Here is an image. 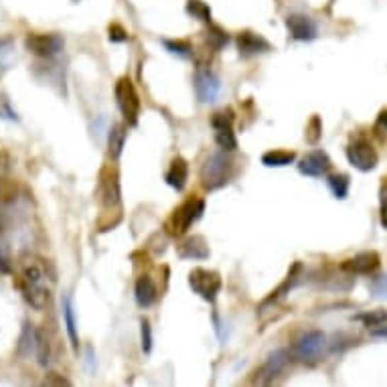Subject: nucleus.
Wrapping results in <instances>:
<instances>
[{
    "instance_id": "f8f14e48",
    "label": "nucleus",
    "mask_w": 387,
    "mask_h": 387,
    "mask_svg": "<svg viewBox=\"0 0 387 387\" xmlns=\"http://www.w3.org/2000/svg\"><path fill=\"white\" fill-rule=\"evenodd\" d=\"M332 169V162H330L329 155L325 150H310L301 158L298 162V171L306 176H327L329 171Z\"/></svg>"
},
{
    "instance_id": "f3484780",
    "label": "nucleus",
    "mask_w": 387,
    "mask_h": 387,
    "mask_svg": "<svg viewBox=\"0 0 387 387\" xmlns=\"http://www.w3.org/2000/svg\"><path fill=\"white\" fill-rule=\"evenodd\" d=\"M288 365V353L286 351H274L272 355L268 357V361L264 363V367L259 369V383H270L274 377H278L280 373L284 371V367Z\"/></svg>"
},
{
    "instance_id": "2f4dec72",
    "label": "nucleus",
    "mask_w": 387,
    "mask_h": 387,
    "mask_svg": "<svg viewBox=\"0 0 387 387\" xmlns=\"http://www.w3.org/2000/svg\"><path fill=\"white\" fill-rule=\"evenodd\" d=\"M140 339H142L144 353H150V349H152V329H150V322L146 318H142V322H140Z\"/></svg>"
},
{
    "instance_id": "c9c22d12",
    "label": "nucleus",
    "mask_w": 387,
    "mask_h": 387,
    "mask_svg": "<svg viewBox=\"0 0 387 387\" xmlns=\"http://www.w3.org/2000/svg\"><path fill=\"white\" fill-rule=\"evenodd\" d=\"M72 381H67L65 377H59V373H49L45 377L43 386H69Z\"/></svg>"
},
{
    "instance_id": "e433bc0d",
    "label": "nucleus",
    "mask_w": 387,
    "mask_h": 387,
    "mask_svg": "<svg viewBox=\"0 0 387 387\" xmlns=\"http://www.w3.org/2000/svg\"><path fill=\"white\" fill-rule=\"evenodd\" d=\"M373 337H381V339H387V322L381 325V327H375L373 329Z\"/></svg>"
},
{
    "instance_id": "72a5a7b5",
    "label": "nucleus",
    "mask_w": 387,
    "mask_h": 387,
    "mask_svg": "<svg viewBox=\"0 0 387 387\" xmlns=\"http://www.w3.org/2000/svg\"><path fill=\"white\" fill-rule=\"evenodd\" d=\"M379 219L383 230H387V183H383L379 189Z\"/></svg>"
},
{
    "instance_id": "bb28decb",
    "label": "nucleus",
    "mask_w": 387,
    "mask_h": 387,
    "mask_svg": "<svg viewBox=\"0 0 387 387\" xmlns=\"http://www.w3.org/2000/svg\"><path fill=\"white\" fill-rule=\"evenodd\" d=\"M186 13L197 21L211 23V9L203 0H186Z\"/></svg>"
},
{
    "instance_id": "9d476101",
    "label": "nucleus",
    "mask_w": 387,
    "mask_h": 387,
    "mask_svg": "<svg viewBox=\"0 0 387 387\" xmlns=\"http://www.w3.org/2000/svg\"><path fill=\"white\" fill-rule=\"evenodd\" d=\"M325 341L327 339H325V335L320 330H308L294 343L292 353H294V357L301 359V361H313V359L320 355V351L325 347Z\"/></svg>"
},
{
    "instance_id": "4be33fe9",
    "label": "nucleus",
    "mask_w": 387,
    "mask_h": 387,
    "mask_svg": "<svg viewBox=\"0 0 387 387\" xmlns=\"http://www.w3.org/2000/svg\"><path fill=\"white\" fill-rule=\"evenodd\" d=\"M126 126L124 124H114L110 128V134H108V152H110V158L112 160H118L122 150H124V144H126Z\"/></svg>"
},
{
    "instance_id": "6ab92c4d",
    "label": "nucleus",
    "mask_w": 387,
    "mask_h": 387,
    "mask_svg": "<svg viewBox=\"0 0 387 387\" xmlns=\"http://www.w3.org/2000/svg\"><path fill=\"white\" fill-rule=\"evenodd\" d=\"M179 256L183 259H205L209 258V245L203 235H191L179 245Z\"/></svg>"
},
{
    "instance_id": "ddd939ff",
    "label": "nucleus",
    "mask_w": 387,
    "mask_h": 387,
    "mask_svg": "<svg viewBox=\"0 0 387 387\" xmlns=\"http://www.w3.org/2000/svg\"><path fill=\"white\" fill-rule=\"evenodd\" d=\"M379 266H381V258H379L377 252H361V254L353 256V258L344 259L341 268L349 274L371 276V274H375L379 270Z\"/></svg>"
},
{
    "instance_id": "412c9836",
    "label": "nucleus",
    "mask_w": 387,
    "mask_h": 387,
    "mask_svg": "<svg viewBox=\"0 0 387 387\" xmlns=\"http://www.w3.org/2000/svg\"><path fill=\"white\" fill-rule=\"evenodd\" d=\"M37 335L39 330L35 329L30 322H25L21 339H18V347H16V355L21 359H29L30 355H35L37 351Z\"/></svg>"
},
{
    "instance_id": "20e7f679",
    "label": "nucleus",
    "mask_w": 387,
    "mask_h": 387,
    "mask_svg": "<svg viewBox=\"0 0 387 387\" xmlns=\"http://www.w3.org/2000/svg\"><path fill=\"white\" fill-rule=\"evenodd\" d=\"M116 94V103L120 108V112L124 116V122L128 126H136L138 124V118H140V110H142V103H140V96L136 91V87L132 84L130 77H120L116 82L114 87Z\"/></svg>"
},
{
    "instance_id": "a211bd4d",
    "label": "nucleus",
    "mask_w": 387,
    "mask_h": 387,
    "mask_svg": "<svg viewBox=\"0 0 387 387\" xmlns=\"http://www.w3.org/2000/svg\"><path fill=\"white\" fill-rule=\"evenodd\" d=\"M164 181L167 185L172 186L174 191H183L189 181V164L183 157L172 158L169 171L164 172Z\"/></svg>"
},
{
    "instance_id": "7ed1b4c3",
    "label": "nucleus",
    "mask_w": 387,
    "mask_h": 387,
    "mask_svg": "<svg viewBox=\"0 0 387 387\" xmlns=\"http://www.w3.org/2000/svg\"><path fill=\"white\" fill-rule=\"evenodd\" d=\"M203 211H205V201L203 199H199V197L186 199L183 205H179L172 211L171 219L167 221V231L171 233L172 237L185 235L186 231L191 230V225L201 219Z\"/></svg>"
},
{
    "instance_id": "473e14b6",
    "label": "nucleus",
    "mask_w": 387,
    "mask_h": 387,
    "mask_svg": "<svg viewBox=\"0 0 387 387\" xmlns=\"http://www.w3.org/2000/svg\"><path fill=\"white\" fill-rule=\"evenodd\" d=\"M369 290H371L373 296H377V298H387V276L373 278Z\"/></svg>"
},
{
    "instance_id": "4468645a",
    "label": "nucleus",
    "mask_w": 387,
    "mask_h": 387,
    "mask_svg": "<svg viewBox=\"0 0 387 387\" xmlns=\"http://www.w3.org/2000/svg\"><path fill=\"white\" fill-rule=\"evenodd\" d=\"M237 49L242 57H254V55H262L272 51V45L268 43L259 33L254 30H244L237 35Z\"/></svg>"
},
{
    "instance_id": "c85d7f7f",
    "label": "nucleus",
    "mask_w": 387,
    "mask_h": 387,
    "mask_svg": "<svg viewBox=\"0 0 387 387\" xmlns=\"http://www.w3.org/2000/svg\"><path fill=\"white\" fill-rule=\"evenodd\" d=\"M357 320L365 322V327H369V329H371V327L375 329V327L386 325L387 313L386 310H381V308H377V310H371V313H363V315H359Z\"/></svg>"
},
{
    "instance_id": "dca6fc26",
    "label": "nucleus",
    "mask_w": 387,
    "mask_h": 387,
    "mask_svg": "<svg viewBox=\"0 0 387 387\" xmlns=\"http://www.w3.org/2000/svg\"><path fill=\"white\" fill-rule=\"evenodd\" d=\"M134 298L138 302V306L140 308H148V306H152L158 298V290L157 284H155V280L148 276V274H144L140 276L138 280H136V286H134Z\"/></svg>"
},
{
    "instance_id": "2eb2a0df",
    "label": "nucleus",
    "mask_w": 387,
    "mask_h": 387,
    "mask_svg": "<svg viewBox=\"0 0 387 387\" xmlns=\"http://www.w3.org/2000/svg\"><path fill=\"white\" fill-rule=\"evenodd\" d=\"M286 29L290 33V37L296 39V41H313L318 35L315 21L306 15H288Z\"/></svg>"
},
{
    "instance_id": "423d86ee",
    "label": "nucleus",
    "mask_w": 387,
    "mask_h": 387,
    "mask_svg": "<svg viewBox=\"0 0 387 387\" xmlns=\"http://www.w3.org/2000/svg\"><path fill=\"white\" fill-rule=\"evenodd\" d=\"M189 286L191 290L207 302H215L217 294L221 292L223 280L215 270H207V268H195L189 274Z\"/></svg>"
},
{
    "instance_id": "5701e85b",
    "label": "nucleus",
    "mask_w": 387,
    "mask_h": 387,
    "mask_svg": "<svg viewBox=\"0 0 387 387\" xmlns=\"http://www.w3.org/2000/svg\"><path fill=\"white\" fill-rule=\"evenodd\" d=\"M296 160V155L292 150H270L262 155V164L266 167H288Z\"/></svg>"
},
{
    "instance_id": "4c0bfd02",
    "label": "nucleus",
    "mask_w": 387,
    "mask_h": 387,
    "mask_svg": "<svg viewBox=\"0 0 387 387\" xmlns=\"http://www.w3.org/2000/svg\"><path fill=\"white\" fill-rule=\"evenodd\" d=\"M377 124L387 130V110H381V112H379V116H377Z\"/></svg>"
},
{
    "instance_id": "f03ea898",
    "label": "nucleus",
    "mask_w": 387,
    "mask_h": 387,
    "mask_svg": "<svg viewBox=\"0 0 387 387\" xmlns=\"http://www.w3.org/2000/svg\"><path fill=\"white\" fill-rule=\"evenodd\" d=\"M235 176V162L228 150H219L205 158L201 167V185L205 191H217Z\"/></svg>"
},
{
    "instance_id": "a878e982",
    "label": "nucleus",
    "mask_w": 387,
    "mask_h": 387,
    "mask_svg": "<svg viewBox=\"0 0 387 387\" xmlns=\"http://www.w3.org/2000/svg\"><path fill=\"white\" fill-rule=\"evenodd\" d=\"M205 39H207V45H209V49H213V51H219V49H223L225 45L230 43V37H228V33L223 29H219L215 25H211L209 30L205 33Z\"/></svg>"
},
{
    "instance_id": "7c9ffc66",
    "label": "nucleus",
    "mask_w": 387,
    "mask_h": 387,
    "mask_svg": "<svg viewBox=\"0 0 387 387\" xmlns=\"http://www.w3.org/2000/svg\"><path fill=\"white\" fill-rule=\"evenodd\" d=\"M320 136H322V122L318 116H313L310 122L306 124V140L310 144H316L320 140Z\"/></svg>"
},
{
    "instance_id": "c756f323",
    "label": "nucleus",
    "mask_w": 387,
    "mask_h": 387,
    "mask_svg": "<svg viewBox=\"0 0 387 387\" xmlns=\"http://www.w3.org/2000/svg\"><path fill=\"white\" fill-rule=\"evenodd\" d=\"M162 45L167 47V51L172 53V55H176V57H191V53H193V47L186 43V41H169V39H164Z\"/></svg>"
},
{
    "instance_id": "393cba45",
    "label": "nucleus",
    "mask_w": 387,
    "mask_h": 387,
    "mask_svg": "<svg viewBox=\"0 0 387 387\" xmlns=\"http://www.w3.org/2000/svg\"><path fill=\"white\" fill-rule=\"evenodd\" d=\"M13 55H15V41L11 37H0V75L11 67Z\"/></svg>"
},
{
    "instance_id": "aec40b11",
    "label": "nucleus",
    "mask_w": 387,
    "mask_h": 387,
    "mask_svg": "<svg viewBox=\"0 0 387 387\" xmlns=\"http://www.w3.org/2000/svg\"><path fill=\"white\" fill-rule=\"evenodd\" d=\"M61 308H63V320H65V329H67V337L72 341L73 351H79V335H77V322H75V310H73L72 296H63L61 301Z\"/></svg>"
},
{
    "instance_id": "f257e3e1",
    "label": "nucleus",
    "mask_w": 387,
    "mask_h": 387,
    "mask_svg": "<svg viewBox=\"0 0 387 387\" xmlns=\"http://www.w3.org/2000/svg\"><path fill=\"white\" fill-rule=\"evenodd\" d=\"M15 286L30 308L45 310L51 302V292H53V278L49 274L45 259L37 256H27L21 259L16 266Z\"/></svg>"
},
{
    "instance_id": "1a4fd4ad",
    "label": "nucleus",
    "mask_w": 387,
    "mask_h": 387,
    "mask_svg": "<svg viewBox=\"0 0 387 387\" xmlns=\"http://www.w3.org/2000/svg\"><path fill=\"white\" fill-rule=\"evenodd\" d=\"M211 126L215 130V142L219 144V148L233 152L237 148V138H235V132H233V114H231V110L215 112L213 118H211Z\"/></svg>"
},
{
    "instance_id": "f704fd0d",
    "label": "nucleus",
    "mask_w": 387,
    "mask_h": 387,
    "mask_svg": "<svg viewBox=\"0 0 387 387\" xmlns=\"http://www.w3.org/2000/svg\"><path fill=\"white\" fill-rule=\"evenodd\" d=\"M128 39V33L122 29L120 25H112L110 27V41H114V43H124Z\"/></svg>"
},
{
    "instance_id": "9b49d317",
    "label": "nucleus",
    "mask_w": 387,
    "mask_h": 387,
    "mask_svg": "<svg viewBox=\"0 0 387 387\" xmlns=\"http://www.w3.org/2000/svg\"><path fill=\"white\" fill-rule=\"evenodd\" d=\"M221 82L215 73L209 69H199L195 73V94L201 103H213L219 98Z\"/></svg>"
},
{
    "instance_id": "cd10ccee",
    "label": "nucleus",
    "mask_w": 387,
    "mask_h": 387,
    "mask_svg": "<svg viewBox=\"0 0 387 387\" xmlns=\"http://www.w3.org/2000/svg\"><path fill=\"white\" fill-rule=\"evenodd\" d=\"M35 357H37L41 367H47L49 361H51V347H49V341H47V337H45L41 330L37 335V351H35Z\"/></svg>"
},
{
    "instance_id": "6e6552de",
    "label": "nucleus",
    "mask_w": 387,
    "mask_h": 387,
    "mask_svg": "<svg viewBox=\"0 0 387 387\" xmlns=\"http://www.w3.org/2000/svg\"><path fill=\"white\" fill-rule=\"evenodd\" d=\"M25 47L35 57L53 59L63 51L65 41L55 33H29L25 39Z\"/></svg>"
},
{
    "instance_id": "39448f33",
    "label": "nucleus",
    "mask_w": 387,
    "mask_h": 387,
    "mask_svg": "<svg viewBox=\"0 0 387 387\" xmlns=\"http://www.w3.org/2000/svg\"><path fill=\"white\" fill-rule=\"evenodd\" d=\"M98 197L100 205L106 211H114L120 215L122 207V191H120V179L114 167H103L100 171V181H98Z\"/></svg>"
},
{
    "instance_id": "0eeeda50",
    "label": "nucleus",
    "mask_w": 387,
    "mask_h": 387,
    "mask_svg": "<svg viewBox=\"0 0 387 387\" xmlns=\"http://www.w3.org/2000/svg\"><path fill=\"white\" fill-rule=\"evenodd\" d=\"M347 160L351 162V167H355L357 171L361 172H369L377 167L379 162V155L375 150L367 138L359 136V138H353L349 146H347Z\"/></svg>"
},
{
    "instance_id": "b1692460",
    "label": "nucleus",
    "mask_w": 387,
    "mask_h": 387,
    "mask_svg": "<svg viewBox=\"0 0 387 387\" xmlns=\"http://www.w3.org/2000/svg\"><path fill=\"white\" fill-rule=\"evenodd\" d=\"M327 183H329L330 191H332V195H335L337 199H347V195H349V185H351V181H349L347 174H343V172L330 174L329 179H327Z\"/></svg>"
}]
</instances>
